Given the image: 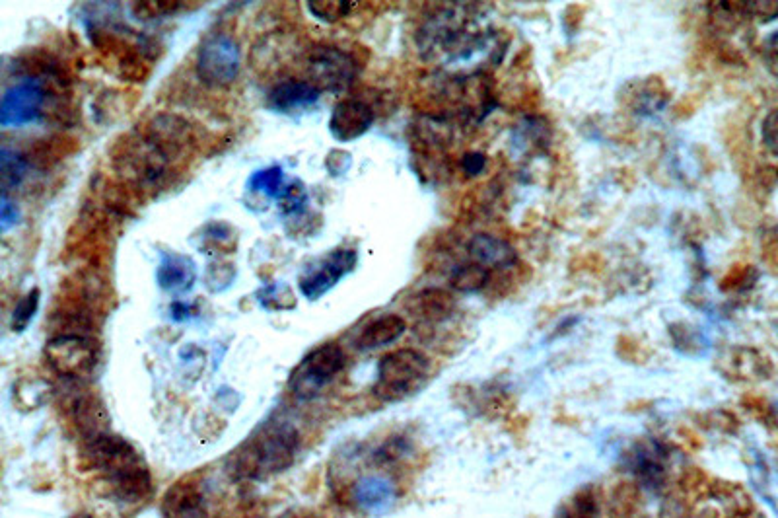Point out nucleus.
<instances>
[{
  "instance_id": "f257e3e1",
  "label": "nucleus",
  "mask_w": 778,
  "mask_h": 518,
  "mask_svg": "<svg viewBox=\"0 0 778 518\" xmlns=\"http://www.w3.org/2000/svg\"><path fill=\"white\" fill-rule=\"evenodd\" d=\"M193 145L191 125L179 115L162 113L125 139L113 158V166L127 184L156 191L174 176V168Z\"/></svg>"
},
{
  "instance_id": "f03ea898",
  "label": "nucleus",
  "mask_w": 778,
  "mask_h": 518,
  "mask_svg": "<svg viewBox=\"0 0 778 518\" xmlns=\"http://www.w3.org/2000/svg\"><path fill=\"white\" fill-rule=\"evenodd\" d=\"M86 454L94 468L106 476L121 501L139 503L150 493V472L141 454L123 437L111 435L109 431L102 433L86 441Z\"/></svg>"
},
{
  "instance_id": "7ed1b4c3",
  "label": "nucleus",
  "mask_w": 778,
  "mask_h": 518,
  "mask_svg": "<svg viewBox=\"0 0 778 518\" xmlns=\"http://www.w3.org/2000/svg\"><path fill=\"white\" fill-rule=\"evenodd\" d=\"M300 444L298 431L283 421L265 423L238 454V472L248 478H263L292 466Z\"/></svg>"
},
{
  "instance_id": "20e7f679",
  "label": "nucleus",
  "mask_w": 778,
  "mask_h": 518,
  "mask_svg": "<svg viewBox=\"0 0 778 518\" xmlns=\"http://www.w3.org/2000/svg\"><path fill=\"white\" fill-rule=\"evenodd\" d=\"M430 374V361L421 351L397 349L382 357L374 394L384 402H399L417 394Z\"/></svg>"
},
{
  "instance_id": "39448f33",
  "label": "nucleus",
  "mask_w": 778,
  "mask_h": 518,
  "mask_svg": "<svg viewBox=\"0 0 778 518\" xmlns=\"http://www.w3.org/2000/svg\"><path fill=\"white\" fill-rule=\"evenodd\" d=\"M347 355L337 343H325L308 353L290 374V390L300 400L319 396L345 370Z\"/></svg>"
},
{
  "instance_id": "423d86ee",
  "label": "nucleus",
  "mask_w": 778,
  "mask_h": 518,
  "mask_svg": "<svg viewBox=\"0 0 778 518\" xmlns=\"http://www.w3.org/2000/svg\"><path fill=\"white\" fill-rule=\"evenodd\" d=\"M306 73L321 92L327 90L339 94L349 90L356 82L360 63L351 51L343 47L319 43L306 55Z\"/></svg>"
},
{
  "instance_id": "0eeeda50",
  "label": "nucleus",
  "mask_w": 778,
  "mask_h": 518,
  "mask_svg": "<svg viewBox=\"0 0 778 518\" xmlns=\"http://www.w3.org/2000/svg\"><path fill=\"white\" fill-rule=\"evenodd\" d=\"M242 69V53L238 41L228 34L207 37L197 53L195 71L209 88H228L236 82Z\"/></svg>"
},
{
  "instance_id": "6e6552de",
  "label": "nucleus",
  "mask_w": 778,
  "mask_h": 518,
  "mask_svg": "<svg viewBox=\"0 0 778 518\" xmlns=\"http://www.w3.org/2000/svg\"><path fill=\"white\" fill-rule=\"evenodd\" d=\"M45 359L61 378L82 380L98 365V347L84 333H61L47 341Z\"/></svg>"
},
{
  "instance_id": "1a4fd4ad",
  "label": "nucleus",
  "mask_w": 778,
  "mask_h": 518,
  "mask_svg": "<svg viewBox=\"0 0 778 518\" xmlns=\"http://www.w3.org/2000/svg\"><path fill=\"white\" fill-rule=\"evenodd\" d=\"M49 78L53 76H26L4 92L0 106L2 127H22L43 117Z\"/></svg>"
},
{
  "instance_id": "9d476101",
  "label": "nucleus",
  "mask_w": 778,
  "mask_h": 518,
  "mask_svg": "<svg viewBox=\"0 0 778 518\" xmlns=\"http://www.w3.org/2000/svg\"><path fill=\"white\" fill-rule=\"evenodd\" d=\"M358 261L356 250L337 248L329 252L325 258L314 261L298 279L300 293L308 300L316 302L318 298L329 293L343 277L353 273Z\"/></svg>"
},
{
  "instance_id": "9b49d317",
  "label": "nucleus",
  "mask_w": 778,
  "mask_h": 518,
  "mask_svg": "<svg viewBox=\"0 0 778 518\" xmlns=\"http://www.w3.org/2000/svg\"><path fill=\"white\" fill-rule=\"evenodd\" d=\"M668 462L666 448L650 439L631 446L623 458L625 470L635 476L642 487L652 491L662 489L668 480Z\"/></svg>"
},
{
  "instance_id": "f8f14e48",
  "label": "nucleus",
  "mask_w": 778,
  "mask_h": 518,
  "mask_svg": "<svg viewBox=\"0 0 778 518\" xmlns=\"http://www.w3.org/2000/svg\"><path fill=\"white\" fill-rule=\"evenodd\" d=\"M376 113L370 104L347 98L335 104L329 117V133L339 143H351L360 139L374 125Z\"/></svg>"
},
{
  "instance_id": "ddd939ff",
  "label": "nucleus",
  "mask_w": 778,
  "mask_h": 518,
  "mask_svg": "<svg viewBox=\"0 0 778 518\" xmlns=\"http://www.w3.org/2000/svg\"><path fill=\"white\" fill-rule=\"evenodd\" d=\"M321 98V90L314 82L310 80H296L288 78L277 82L269 94H267V108L284 113V115H294L300 111L310 110L316 106Z\"/></svg>"
},
{
  "instance_id": "4468645a",
  "label": "nucleus",
  "mask_w": 778,
  "mask_h": 518,
  "mask_svg": "<svg viewBox=\"0 0 778 518\" xmlns=\"http://www.w3.org/2000/svg\"><path fill=\"white\" fill-rule=\"evenodd\" d=\"M467 254L473 263L485 269H508L518 261L514 246L498 236L481 232L467 242Z\"/></svg>"
},
{
  "instance_id": "2eb2a0df",
  "label": "nucleus",
  "mask_w": 778,
  "mask_h": 518,
  "mask_svg": "<svg viewBox=\"0 0 778 518\" xmlns=\"http://www.w3.org/2000/svg\"><path fill=\"white\" fill-rule=\"evenodd\" d=\"M156 281L160 289L168 293H187L197 281L195 261L181 254H162L156 269Z\"/></svg>"
},
{
  "instance_id": "dca6fc26",
  "label": "nucleus",
  "mask_w": 778,
  "mask_h": 518,
  "mask_svg": "<svg viewBox=\"0 0 778 518\" xmlns=\"http://www.w3.org/2000/svg\"><path fill=\"white\" fill-rule=\"evenodd\" d=\"M407 310L425 322H444L456 312V298L444 289H425L409 298Z\"/></svg>"
},
{
  "instance_id": "f3484780",
  "label": "nucleus",
  "mask_w": 778,
  "mask_h": 518,
  "mask_svg": "<svg viewBox=\"0 0 778 518\" xmlns=\"http://www.w3.org/2000/svg\"><path fill=\"white\" fill-rule=\"evenodd\" d=\"M72 419L80 435L90 441L102 433H107L109 417H107L106 407L102 404L100 398L94 394H82L78 396L71 407Z\"/></svg>"
},
{
  "instance_id": "a211bd4d",
  "label": "nucleus",
  "mask_w": 778,
  "mask_h": 518,
  "mask_svg": "<svg viewBox=\"0 0 778 518\" xmlns=\"http://www.w3.org/2000/svg\"><path fill=\"white\" fill-rule=\"evenodd\" d=\"M205 499L197 485L179 481L164 497L166 518H205Z\"/></svg>"
},
{
  "instance_id": "6ab92c4d",
  "label": "nucleus",
  "mask_w": 778,
  "mask_h": 518,
  "mask_svg": "<svg viewBox=\"0 0 778 518\" xmlns=\"http://www.w3.org/2000/svg\"><path fill=\"white\" fill-rule=\"evenodd\" d=\"M393 497H395V493H393L391 483L384 478H378V476L362 478L354 485L353 499L356 507L364 513H370V515H378V513L388 511L389 505L393 503Z\"/></svg>"
},
{
  "instance_id": "aec40b11",
  "label": "nucleus",
  "mask_w": 778,
  "mask_h": 518,
  "mask_svg": "<svg viewBox=\"0 0 778 518\" xmlns=\"http://www.w3.org/2000/svg\"><path fill=\"white\" fill-rule=\"evenodd\" d=\"M407 330V322L397 314H386L374 322H370L356 339L358 349L372 351L395 343Z\"/></svg>"
},
{
  "instance_id": "412c9836",
  "label": "nucleus",
  "mask_w": 778,
  "mask_h": 518,
  "mask_svg": "<svg viewBox=\"0 0 778 518\" xmlns=\"http://www.w3.org/2000/svg\"><path fill=\"white\" fill-rule=\"evenodd\" d=\"M279 36L267 37L253 49V65L257 71H273L279 65H284L286 59L294 53L290 37L284 39L283 45H277Z\"/></svg>"
},
{
  "instance_id": "4be33fe9",
  "label": "nucleus",
  "mask_w": 778,
  "mask_h": 518,
  "mask_svg": "<svg viewBox=\"0 0 778 518\" xmlns=\"http://www.w3.org/2000/svg\"><path fill=\"white\" fill-rule=\"evenodd\" d=\"M555 518H600V505L594 487L584 485L574 491L559 507Z\"/></svg>"
},
{
  "instance_id": "5701e85b",
  "label": "nucleus",
  "mask_w": 778,
  "mask_h": 518,
  "mask_svg": "<svg viewBox=\"0 0 778 518\" xmlns=\"http://www.w3.org/2000/svg\"><path fill=\"white\" fill-rule=\"evenodd\" d=\"M491 281V271L477 265V263H465L454 269L450 275V285L458 293H479L483 291Z\"/></svg>"
},
{
  "instance_id": "b1692460",
  "label": "nucleus",
  "mask_w": 778,
  "mask_h": 518,
  "mask_svg": "<svg viewBox=\"0 0 778 518\" xmlns=\"http://www.w3.org/2000/svg\"><path fill=\"white\" fill-rule=\"evenodd\" d=\"M51 386L41 378H22L14 388V400L24 411H34L49 400Z\"/></svg>"
},
{
  "instance_id": "393cba45",
  "label": "nucleus",
  "mask_w": 778,
  "mask_h": 518,
  "mask_svg": "<svg viewBox=\"0 0 778 518\" xmlns=\"http://www.w3.org/2000/svg\"><path fill=\"white\" fill-rule=\"evenodd\" d=\"M0 166H2V185H4V193H6L8 187H16L24 182L28 168H30V162L22 152L4 147L2 148Z\"/></svg>"
},
{
  "instance_id": "a878e982",
  "label": "nucleus",
  "mask_w": 778,
  "mask_h": 518,
  "mask_svg": "<svg viewBox=\"0 0 778 518\" xmlns=\"http://www.w3.org/2000/svg\"><path fill=\"white\" fill-rule=\"evenodd\" d=\"M306 4H308V12L321 24H337V22L345 20L353 12V8L358 2H351V0H312V2H306Z\"/></svg>"
},
{
  "instance_id": "bb28decb",
  "label": "nucleus",
  "mask_w": 778,
  "mask_h": 518,
  "mask_svg": "<svg viewBox=\"0 0 778 518\" xmlns=\"http://www.w3.org/2000/svg\"><path fill=\"white\" fill-rule=\"evenodd\" d=\"M284 172L281 166H271L265 170H257L249 178L248 189L251 193H263L267 197L283 195Z\"/></svg>"
},
{
  "instance_id": "cd10ccee",
  "label": "nucleus",
  "mask_w": 778,
  "mask_h": 518,
  "mask_svg": "<svg viewBox=\"0 0 778 518\" xmlns=\"http://www.w3.org/2000/svg\"><path fill=\"white\" fill-rule=\"evenodd\" d=\"M39 300H41L39 289L30 291L28 295L22 296L18 300V304L14 306L12 316H10V330L12 332L22 333L28 330V326L32 324V320L39 310Z\"/></svg>"
},
{
  "instance_id": "c85d7f7f",
  "label": "nucleus",
  "mask_w": 778,
  "mask_h": 518,
  "mask_svg": "<svg viewBox=\"0 0 778 518\" xmlns=\"http://www.w3.org/2000/svg\"><path fill=\"white\" fill-rule=\"evenodd\" d=\"M187 2H177V0H146V2H135L133 4V14L139 20H160L166 16L177 14L179 10L185 8Z\"/></svg>"
},
{
  "instance_id": "c756f323",
  "label": "nucleus",
  "mask_w": 778,
  "mask_h": 518,
  "mask_svg": "<svg viewBox=\"0 0 778 518\" xmlns=\"http://www.w3.org/2000/svg\"><path fill=\"white\" fill-rule=\"evenodd\" d=\"M281 209L284 215H300L304 207L308 205V193L300 182H292L283 189V195L279 197Z\"/></svg>"
},
{
  "instance_id": "7c9ffc66",
  "label": "nucleus",
  "mask_w": 778,
  "mask_h": 518,
  "mask_svg": "<svg viewBox=\"0 0 778 518\" xmlns=\"http://www.w3.org/2000/svg\"><path fill=\"white\" fill-rule=\"evenodd\" d=\"M633 106L637 108V111H644V113H648V111H654V110H662L664 108V104L668 102V98H666V92H662V86L658 84V86H648V82H642V90H638L637 94L633 96Z\"/></svg>"
},
{
  "instance_id": "2f4dec72",
  "label": "nucleus",
  "mask_w": 778,
  "mask_h": 518,
  "mask_svg": "<svg viewBox=\"0 0 778 518\" xmlns=\"http://www.w3.org/2000/svg\"><path fill=\"white\" fill-rule=\"evenodd\" d=\"M742 16L755 18L759 22H773L778 18V0H759V2H738Z\"/></svg>"
},
{
  "instance_id": "473e14b6",
  "label": "nucleus",
  "mask_w": 778,
  "mask_h": 518,
  "mask_svg": "<svg viewBox=\"0 0 778 518\" xmlns=\"http://www.w3.org/2000/svg\"><path fill=\"white\" fill-rule=\"evenodd\" d=\"M236 277V267L230 265V263H214L209 267L207 271V287L213 291V293H220L224 289L230 287V283L234 281Z\"/></svg>"
},
{
  "instance_id": "72a5a7b5",
  "label": "nucleus",
  "mask_w": 778,
  "mask_h": 518,
  "mask_svg": "<svg viewBox=\"0 0 778 518\" xmlns=\"http://www.w3.org/2000/svg\"><path fill=\"white\" fill-rule=\"evenodd\" d=\"M205 242L207 244H213L214 248H218V250H232L234 248V242H236V238H234V230L228 226V224H224V222H214V224H209L207 228H205Z\"/></svg>"
},
{
  "instance_id": "f704fd0d",
  "label": "nucleus",
  "mask_w": 778,
  "mask_h": 518,
  "mask_svg": "<svg viewBox=\"0 0 778 518\" xmlns=\"http://www.w3.org/2000/svg\"><path fill=\"white\" fill-rule=\"evenodd\" d=\"M761 137H763V145L765 148L778 156V108L769 111L767 117L763 119V125H761Z\"/></svg>"
},
{
  "instance_id": "c9c22d12",
  "label": "nucleus",
  "mask_w": 778,
  "mask_h": 518,
  "mask_svg": "<svg viewBox=\"0 0 778 518\" xmlns=\"http://www.w3.org/2000/svg\"><path fill=\"white\" fill-rule=\"evenodd\" d=\"M349 166H351V154L347 150H331L325 158V168L333 178L347 174Z\"/></svg>"
},
{
  "instance_id": "e433bc0d",
  "label": "nucleus",
  "mask_w": 778,
  "mask_h": 518,
  "mask_svg": "<svg viewBox=\"0 0 778 518\" xmlns=\"http://www.w3.org/2000/svg\"><path fill=\"white\" fill-rule=\"evenodd\" d=\"M485 166H487V156L481 154V152H467V154L461 158V170H463V174L469 176V178L483 174Z\"/></svg>"
},
{
  "instance_id": "4c0bfd02",
  "label": "nucleus",
  "mask_w": 778,
  "mask_h": 518,
  "mask_svg": "<svg viewBox=\"0 0 778 518\" xmlns=\"http://www.w3.org/2000/svg\"><path fill=\"white\" fill-rule=\"evenodd\" d=\"M20 219V213L18 209L10 203V197L8 193H2V203H0V221H2V230H8L10 226H14Z\"/></svg>"
},
{
  "instance_id": "58836bf2",
  "label": "nucleus",
  "mask_w": 778,
  "mask_h": 518,
  "mask_svg": "<svg viewBox=\"0 0 778 518\" xmlns=\"http://www.w3.org/2000/svg\"><path fill=\"white\" fill-rule=\"evenodd\" d=\"M170 314L174 316V320H185V318H189L193 314V308L189 304H185V302H174L170 306Z\"/></svg>"
},
{
  "instance_id": "ea45409f",
  "label": "nucleus",
  "mask_w": 778,
  "mask_h": 518,
  "mask_svg": "<svg viewBox=\"0 0 778 518\" xmlns=\"http://www.w3.org/2000/svg\"><path fill=\"white\" fill-rule=\"evenodd\" d=\"M767 51H769V55H771V61H773V65H777L778 67V32L775 34V36L771 37Z\"/></svg>"
},
{
  "instance_id": "a19ab883",
  "label": "nucleus",
  "mask_w": 778,
  "mask_h": 518,
  "mask_svg": "<svg viewBox=\"0 0 778 518\" xmlns=\"http://www.w3.org/2000/svg\"><path fill=\"white\" fill-rule=\"evenodd\" d=\"M69 518H92V517H90V515H74V517H69Z\"/></svg>"
}]
</instances>
